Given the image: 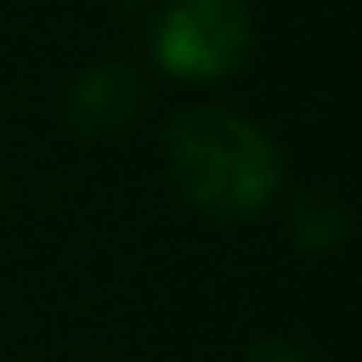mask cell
<instances>
[{"instance_id": "cell-3", "label": "cell", "mask_w": 362, "mask_h": 362, "mask_svg": "<svg viewBox=\"0 0 362 362\" xmlns=\"http://www.w3.org/2000/svg\"><path fill=\"white\" fill-rule=\"evenodd\" d=\"M136 107H141V81L132 69H119V64L86 69L69 94V115L81 132H111L128 124Z\"/></svg>"}, {"instance_id": "cell-5", "label": "cell", "mask_w": 362, "mask_h": 362, "mask_svg": "<svg viewBox=\"0 0 362 362\" xmlns=\"http://www.w3.org/2000/svg\"><path fill=\"white\" fill-rule=\"evenodd\" d=\"M247 362H311L303 349H294L290 341H256L247 349Z\"/></svg>"}, {"instance_id": "cell-4", "label": "cell", "mask_w": 362, "mask_h": 362, "mask_svg": "<svg viewBox=\"0 0 362 362\" xmlns=\"http://www.w3.org/2000/svg\"><path fill=\"white\" fill-rule=\"evenodd\" d=\"M290 230L298 239V247L307 252H328L349 235V214L332 192H303L290 209Z\"/></svg>"}, {"instance_id": "cell-1", "label": "cell", "mask_w": 362, "mask_h": 362, "mask_svg": "<svg viewBox=\"0 0 362 362\" xmlns=\"http://www.w3.org/2000/svg\"><path fill=\"white\" fill-rule=\"evenodd\" d=\"M166 158L179 192L214 218H252L277 192L273 145L235 111L197 107L166 128Z\"/></svg>"}, {"instance_id": "cell-2", "label": "cell", "mask_w": 362, "mask_h": 362, "mask_svg": "<svg viewBox=\"0 0 362 362\" xmlns=\"http://www.w3.org/2000/svg\"><path fill=\"white\" fill-rule=\"evenodd\" d=\"M153 47L179 77H222L252 52V13L243 0H170Z\"/></svg>"}]
</instances>
